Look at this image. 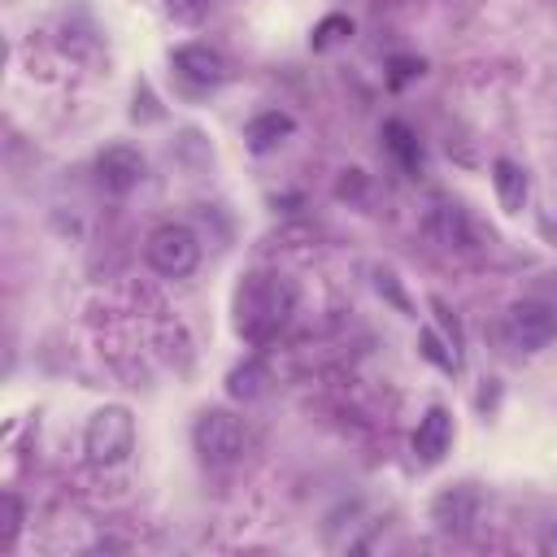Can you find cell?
<instances>
[{
    "label": "cell",
    "mask_w": 557,
    "mask_h": 557,
    "mask_svg": "<svg viewBox=\"0 0 557 557\" xmlns=\"http://www.w3.org/2000/svg\"><path fill=\"white\" fill-rule=\"evenodd\" d=\"M144 261L161 274V278H187L200 265V239L191 226L183 222H161L148 231L144 239Z\"/></svg>",
    "instance_id": "277c9868"
},
{
    "label": "cell",
    "mask_w": 557,
    "mask_h": 557,
    "mask_svg": "<svg viewBox=\"0 0 557 557\" xmlns=\"http://www.w3.org/2000/svg\"><path fill=\"white\" fill-rule=\"evenodd\" d=\"M0 505H4L0 548H13V544H17V531H22V500H17V492H4V496H0Z\"/></svg>",
    "instance_id": "7402d4cb"
},
{
    "label": "cell",
    "mask_w": 557,
    "mask_h": 557,
    "mask_svg": "<svg viewBox=\"0 0 557 557\" xmlns=\"http://www.w3.org/2000/svg\"><path fill=\"white\" fill-rule=\"evenodd\" d=\"M448 448H453V413H448L444 405H431V409L418 418L413 453H418L422 466H440Z\"/></svg>",
    "instance_id": "30bf717a"
},
{
    "label": "cell",
    "mask_w": 557,
    "mask_h": 557,
    "mask_svg": "<svg viewBox=\"0 0 557 557\" xmlns=\"http://www.w3.org/2000/svg\"><path fill=\"white\" fill-rule=\"evenodd\" d=\"M505 339L518 352H540L557 339V305L548 300H513L505 313Z\"/></svg>",
    "instance_id": "5b68a950"
},
{
    "label": "cell",
    "mask_w": 557,
    "mask_h": 557,
    "mask_svg": "<svg viewBox=\"0 0 557 557\" xmlns=\"http://www.w3.org/2000/svg\"><path fill=\"white\" fill-rule=\"evenodd\" d=\"M344 39H352V17H348V13H326V17L313 26L309 48H313V52H326V48H335V44H344Z\"/></svg>",
    "instance_id": "2e32d148"
},
{
    "label": "cell",
    "mask_w": 557,
    "mask_h": 557,
    "mask_svg": "<svg viewBox=\"0 0 557 557\" xmlns=\"http://www.w3.org/2000/svg\"><path fill=\"white\" fill-rule=\"evenodd\" d=\"M144 174H148V161H144V152L131 148V144H109V148L96 152V183H100L109 196L135 191V187L144 183Z\"/></svg>",
    "instance_id": "52a82bcc"
},
{
    "label": "cell",
    "mask_w": 557,
    "mask_h": 557,
    "mask_svg": "<svg viewBox=\"0 0 557 557\" xmlns=\"http://www.w3.org/2000/svg\"><path fill=\"white\" fill-rule=\"evenodd\" d=\"M292 309H296V287L283 274H270V270L239 274L235 296H231V313H235L239 339L270 344L283 331V322L292 318Z\"/></svg>",
    "instance_id": "6da1fadb"
},
{
    "label": "cell",
    "mask_w": 557,
    "mask_h": 557,
    "mask_svg": "<svg viewBox=\"0 0 557 557\" xmlns=\"http://www.w3.org/2000/svg\"><path fill=\"white\" fill-rule=\"evenodd\" d=\"M431 313H435V322H440V335H444V339L453 344V352H457V357L466 361V335H461V322H457V318L448 313V305H444L440 296L431 300Z\"/></svg>",
    "instance_id": "44dd1931"
},
{
    "label": "cell",
    "mask_w": 557,
    "mask_h": 557,
    "mask_svg": "<svg viewBox=\"0 0 557 557\" xmlns=\"http://www.w3.org/2000/svg\"><path fill=\"white\" fill-rule=\"evenodd\" d=\"M265 383H270V374H265V366L257 357H248V361L226 370V396L231 400H257L265 392Z\"/></svg>",
    "instance_id": "5bb4252c"
},
{
    "label": "cell",
    "mask_w": 557,
    "mask_h": 557,
    "mask_svg": "<svg viewBox=\"0 0 557 557\" xmlns=\"http://www.w3.org/2000/svg\"><path fill=\"white\" fill-rule=\"evenodd\" d=\"M474 405H479V413H496V405H500V379H487V383L479 387Z\"/></svg>",
    "instance_id": "cb8c5ba5"
},
{
    "label": "cell",
    "mask_w": 557,
    "mask_h": 557,
    "mask_svg": "<svg viewBox=\"0 0 557 557\" xmlns=\"http://www.w3.org/2000/svg\"><path fill=\"white\" fill-rule=\"evenodd\" d=\"M392 70H396V74H392V83L400 87L405 78H413V74H422V61H392Z\"/></svg>",
    "instance_id": "d4e9b609"
},
{
    "label": "cell",
    "mask_w": 557,
    "mask_h": 557,
    "mask_svg": "<svg viewBox=\"0 0 557 557\" xmlns=\"http://www.w3.org/2000/svg\"><path fill=\"white\" fill-rule=\"evenodd\" d=\"M209 4H213V0H161L165 17H170L174 26H200V22L209 17Z\"/></svg>",
    "instance_id": "ffe728a7"
},
{
    "label": "cell",
    "mask_w": 557,
    "mask_h": 557,
    "mask_svg": "<svg viewBox=\"0 0 557 557\" xmlns=\"http://www.w3.org/2000/svg\"><path fill=\"white\" fill-rule=\"evenodd\" d=\"M492 191H496V205L505 213H522L527 200H531V178H527V170L518 161L496 157L492 161Z\"/></svg>",
    "instance_id": "7c38bea8"
},
{
    "label": "cell",
    "mask_w": 557,
    "mask_h": 557,
    "mask_svg": "<svg viewBox=\"0 0 557 557\" xmlns=\"http://www.w3.org/2000/svg\"><path fill=\"white\" fill-rule=\"evenodd\" d=\"M335 196L339 200H361L366 196V174L361 170H344L339 183H335Z\"/></svg>",
    "instance_id": "603a6c76"
},
{
    "label": "cell",
    "mask_w": 557,
    "mask_h": 557,
    "mask_svg": "<svg viewBox=\"0 0 557 557\" xmlns=\"http://www.w3.org/2000/svg\"><path fill=\"white\" fill-rule=\"evenodd\" d=\"M426 231H431V239L444 244V248H474V222H470V213H466L457 200L431 205Z\"/></svg>",
    "instance_id": "8fae6325"
},
{
    "label": "cell",
    "mask_w": 557,
    "mask_h": 557,
    "mask_svg": "<svg viewBox=\"0 0 557 557\" xmlns=\"http://www.w3.org/2000/svg\"><path fill=\"white\" fill-rule=\"evenodd\" d=\"M174 157L183 161V165H209L213 161V148H209V139L196 131V126H187V131H178V144H174Z\"/></svg>",
    "instance_id": "ac0fdd59"
},
{
    "label": "cell",
    "mask_w": 557,
    "mask_h": 557,
    "mask_svg": "<svg viewBox=\"0 0 557 557\" xmlns=\"http://www.w3.org/2000/svg\"><path fill=\"white\" fill-rule=\"evenodd\" d=\"M292 135H296V117H292L287 109H261V113H252V117L244 122V144H248V152H257V157L283 148Z\"/></svg>",
    "instance_id": "9c48e42d"
},
{
    "label": "cell",
    "mask_w": 557,
    "mask_h": 557,
    "mask_svg": "<svg viewBox=\"0 0 557 557\" xmlns=\"http://www.w3.org/2000/svg\"><path fill=\"white\" fill-rule=\"evenodd\" d=\"M479 509H483V496L474 483H448L431 496V527L440 535H466L474 522H479Z\"/></svg>",
    "instance_id": "8992f818"
},
{
    "label": "cell",
    "mask_w": 557,
    "mask_h": 557,
    "mask_svg": "<svg viewBox=\"0 0 557 557\" xmlns=\"http://www.w3.org/2000/svg\"><path fill=\"white\" fill-rule=\"evenodd\" d=\"M161 117H165V109H161L152 83H148V78H135V91H131V122H135V126H152V122H161Z\"/></svg>",
    "instance_id": "e0dca14e"
},
{
    "label": "cell",
    "mask_w": 557,
    "mask_h": 557,
    "mask_svg": "<svg viewBox=\"0 0 557 557\" xmlns=\"http://www.w3.org/2000/svg\"><path fill=\"white\" fill-rule=\"evenodd\" d=\"M540 553H544V557H557V522L544 527V535H540Z\"/></svg>",
    "instance_id": "484cf974"
},
{
    "label": "cell",
    "mask_w": 557,
    "mask_h": 557,
    "mask_svg": "<svg viewBox=\"0 0 557 557\" xmlns=\"http://www.w3.org/2000/svg\"><path fill=\"white\" fill-rule=\"evenodd\" d=\"M383 148L392 152V161L405 170V174H422V144H418V135L400 122V117H387L383 122Z\"/></svg>",
    "instance_id": "4fadbf2b"
},
{
    "label": "cell",
    "mask_w": 557,
    "mask_h": 557,
    "mask_svg": "<svg viewBox=\"0 0 557 557\" xmlns=\"http://www.w3.org/2000/svg\"><path fill=\"white\" fill-rule=\"evenodd\" d=\"M418 344H422L418 352H422L431 366H440L444 374H461V366H466V361L453 352V344H448V339H444L435 326H422V331H418Z\"/></svg>",
    "instance_id": "9a60e30c"
},
{
    "label": "cell",
    "mask_w": 557,
    "mask_h": 557,
    "mask_svg": "<svg viewBox=\"0 0 557 557\" xmlns=\"http://www.w3.org/2000/svg\"><path fill=\"white\" fill-rule=\"evenodd\" d=\"M170 65H174V74L183 78V83H191V87H218L222 78H226V61H222V52L218 48H209V44H178L174 52H170Z\"/></svg>",
    "instance_id": "ba28073f"
},
{
    "label": "cell",
    "mask_w": 557,
    "mask_h": 557,
    "mask_svg": "<svg viewBox=\"0 0 557 557\" xmlns=\"http://www.w3.org/2000/svg\"><path fill=\"white\" fill-rule=\"evenodd\" d=\"M191 444H196L200 461H209V466H231V461H239L244 448H248V426H244V418H235L231 409L209 405V409H200L196 422H191Z\"/></svg>",
    "instance_id": "3957f363"
},
{
    "label": "cell",
    "mask_w": 557,
    "mask_h": 557,
    "mask_svg": "<svg viewBox=\"0 0 557 557\" xmlns=\"http://www.w3.org/2000/svg\"><path fill=\"white\" fill-rule=\"evenodd\" d=\"M83 453L91 466H122L135 453V413L126 405H100L83 422Z\"/></svg>",
    "instance_id": "7a4b0ae2"
},
{
    "label": "cell",
    "mask_w": 557,
    "mask_h": 557,
    "mask_svg": "<svg viewBox=\"0 0 557 557\" xmlns=\"http://www.w3.org/2000/svg\"><path fill=\"white\" fill-rule=\"evenodd\" d=\"M374 292L383 296V300H392L405 318H418V309H413V300L405 296V287H400V278H396V270H387V265H374Z\"/></svg>",
    "instance_id": "d6986e66"
}]
</instances>
